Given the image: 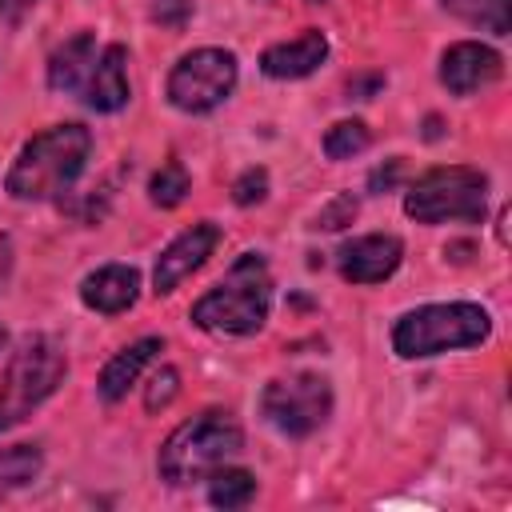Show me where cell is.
Returning a JSON list of instances; mask_svg holds the SVG:
<instances>
[{"instance_id": "obj_1", "label": "cell", "mask_w": 512, "mask_h": 512, "mask_svg": "<svg viewBox=\"0 0 512 512\" xmlns=\"http://www.w3.org/2000/svg\"><path fill=\"white\" fill-rule=\"evenodd\" d=\"M88 152H92V136L84 124H56L20 148L4 188L16 200H48L76 184V176L88 164Z\"/></svg>"}, {"instance_id": "obj_25", "label": "cell", "mask_w": 512, "mask_h": 512, "mask_svg": "<svg viewBox=\"0 0 512 512\" xmlns=\"http://www.w3.org/2000/svg\"><path fill=\"white\" fill-rule=\"evenodd\" d=\"M188 16H192V0H156L152 4V20H160L168 28H180Z\"/></svg>"}, {"instance_id": "obj_19", "label": "cell", "mask_w": 512, "mask_h": 512, "mask_svg": "<svg viewBox=\"0 0 512 512\" xmlns=\"http://www.w3.org/2000/svg\"><path fill=\"white\" fill-rule=\"evenodd\" d=\"M208 500L216 508H244L256 496V480L244 468H212L208 472Z\"/></svg>"}, {"instance_id": "obj_29", "label": "cell", "mask_w": 512, "mask_h": 512, "mask_svg": "<svg viewBox=\"0 0 512 512\" xmlns=\"http://www.w3.org/2000/svg\"><path fill=\"white\" fill-rule=\"evenodd\" d=\"M380 84H384L380 76H372V80H352V84H348V92H352L356 100H368V92H372V88H380Z\"/></svg>"}, {"instance_id": "obj_2", "label": "cell", "mask_w": 512, "mask_h": 512, "mask_svg": "<svg viewBox=\"0 0 512 512\" xmlns=\"http://www.w3.org/2000/svg\"><path fill=\"white\" fill-rule=\"evenodd\" d=\"M272 304V276L260 252H244L228 276L192 304V324L220 336H252L264 328Z\"/></svg>"}, {"instance_id": "obj_12", "label": "cell", "mask_w": 512, "mask_h": 512, "mask_svg": "<svg viewBox=\"0 0 512 512\" xmlns=\"http://www.w3.org/2000/svg\"><path fill=\"white\" fill-rule=\"evenodd\" d=\"M324 56H328V40H324V32L304 28L300 36L264 48V56H260V72L272 76V80H300V76L316 72V68L324 64Z\"/></svg>"}, {"instance_id": "obj_7", "label": "cell", "mask_w": 512, "mask_h": 512, "mask_svg": "<svg viewBox=\"0 0 512 512\" xmlns=\"http://www.w3.org/2000/svg\"><path fill=\"white\" fill-rule=\"evenodd\" d=\"M236 76H240V68L228 48H196V52L180 56L176 68L168 72V100H172V108L192 112V116L212 112L232 96Z\"/></svg>"}, {"instance_id": "obj_4", "label": "cell", "mask_w": 512, "mask_h": 512, "mask_svg": "<svg viewBox=\"0 0 512 512\" xmlns=\"http://www.w3.org/2000/svg\"><path fill=\"white\" fill-rule=\"evenodd\" d=\"M240 448H244V432L228 412H200L164 440L156 468L168 484H192L204 480Z\"/></svg>"}, {"instance_id": "obj_18", "label": "cell", "mask_w": 512, "mask_h": 512, "mask_svg": "<svg viewBox=\"0 0 512 512\" xmlns=\"http://www.w3.org/2000/svg\"><path fill=\"white\" fill-rule=\"evenodd\" d=\"M440 4L452 16H460V20L476 24V28H488L496 36H504L508 24H512V0H440Z\"/></svg>"}, {"instance_id": "obj_9", "label": "cell", "mask_w": 512, "mask_h": 512, "mask_svg": "<svg viewBox=\"0 0 512 512\" xmlns=\"http://www.w3.org/2000/svg\"><path fill=\"white\" fill-rule=\"evenodd\" d=\"M500 72H504V56L476 40H460L440 56V84L456 96H472V92L496 84Z\"/></svg>"}, {"instance_id": "obj_14", "label": "cell", "mask_w": 512, "mask_h": 512, "mask_svg": "<svg viewBox=\"0 0 512 512\" xmlns=\"http://www.w3.org/2000/svg\"><path fill=\"white\" fill-rule=\"evenodd\" d=\"M124 60H128L124 44H108V48L96 56V64H92V72H88V80H84V88H80L88 108H96V112H116V108L128 104V72H124Z\"/></svg>"}, {"instance_id": "obj_22", "label": "cell", "mask_w": 512, "mask_h": 512, "mask_svg": "<svg viewBox=\"0 0 512 512\" xmlns=\"http://www.w3.org/2000/svg\"><path fill=\"white\" fill-rule=\"evenodd\" d=\"M268 196V172L264 168H248L236 184H232V200L240 204V208H248V204H260Z\"/></svg>"}, {"instance_id": "obj_27", "label": "cell", "mask_w": 512, "mask_h": 512, "mask_svg": "<svg viewBox=\"0 0 512 512\" xmlns=\"http://www.w3.org/2000/svg\"><path fill=\"white\" fill-rule=\"evenodd\" d=\"M12 260H16L12 240L0 232V292H4V288H8V280H12Z\"/></svg>"}, {"instance_id": "obj_6", "label": "cell", "mask_w": 512, "mask_h": 512, "mask_svg": "<svg viewBox=\"0 0 512 512\" xmlns=\"http://www.w3.org/2000/svg\"><path fill=\"white\" fill-rule=\"evenodd\" d=\"M484 208H488V176L464 164L424 172L404 196V212L416 224H448V220L480 224Z\"/></svg>"}, {"instance_id": "obj_10", "label": "cell", "mask_w": 512, "mask_h": 512, "mask_svg": "<svg viewBox=\"0 0 512 512\" xmlns=\"http://www.w3.org/2000/svg\"><path fill=\"white\" fill-rule=\"evenodd\" d=\"M216 240H220V228H216L212 220H200V224H192L188 232H180V236L160 252L156 272H152V288H156L160 296L172 292L184 276H192V272L212 256Z\"/></svg>"}, {"instance_id": "obj_17", "label": "cell", "mask_w": 512, "mask_h": 512, "mask_svg": "<svg viewBox=\"0 0 512 512\" xmlns=\"http://www.w3.org/2000/svg\"><path fill=\"white\" fill-rule=\"evenodd\" d=\"M44 468V456L36 444H12V448H0V500L12 496L16 488L32 484Z\"/></svg>"}, {"instance_id": "obj_11", "label": "cell", "mask_w": 512, "mask_h": 512, "mask_svg": "<svg viewBox=\"0 0 512 512\" xmlns=\"http://www.w3.org/2000/svg\"><path fill=\"white\" fill-rule=\"evenodd\" d=\"M404 244L388 232H372V236H356L336 252L340 276L352 284H380L400 268Z\"/></svg>"}, {"instance_id": "obj_21", "label": "cell", "mask_w": 512, "mask_h": 512, "mask_svg": "<svg viewBox=\"0 0 512 512\" xmlns=\"http://www.w3.org/2000/svg\"><path fill=\"white\" fill-rule=\"evenodd\" d=\"M184 192H188V172H184L180 160L160 164V172L148 180V196H152V204H160V208H176V204L184 200Z\"/></svg>"}, {"instance_id": "obj_15", "label": "cell", "mask_w": 512, "mask_h": 512, "mask_svg": "<svg viewBox=\"0 0 512 512\" xmlns=\"http://www.w3.org/2000/svg\"><path fill=\"white\" fill-rule=\"evenodd\" d=\"M160 348H164V340L144 336V340L128 344L124 352H116V356L104 364V372H100V400H108V404L124 400V396H128V388L140 380V372L152 364V356H156Z\"/></svg>"}, {"instance_id": "obj_13", "label": "cell", "mask_w": 512, "mask_h": 512, "mask_svg": "<svg viewBox=\"0 0 512 512\" xmlns=\"http://www.w3.org/2000/svg\"><path fill=\"white\" fill-rule=\"evenodd\" d=\"M136 296H140V272L132 264H104L92 276H84V284H80V300L104 316L132 308Z\"/></svg>"}, {"instance_id": "obj_20", "label": "cell", "mask_w": 512, "mask_h": 512, "mask_svg": "<svg viewBox=\"0 0 512 512\" xmlns=\"http://www.w3.org/2000/svg\"><path fill=\"white\" fill-rule=\"evenodd\" d=\"M372 144V132L364 120H340L324 132V156L328 160H352Z\"/></svg>"}, {"instance_id": "obj_30", "label": "cell", "mask_w": 512, "mask_h": 512, "mask_svg": "<svg viewBox=\"0 0 512 512\" xmlns=\"http://www.w3.org/2000/svg\"><path fill=\"white\" fill-rule=\"evenodd\" d=\"M0 344H4V328H0Z\"/></svg>"}, {"instance_id": "obj_26", "label": "cell", "mask_w": 512, "mask_h": 512, "mask_svg": "<svg viewBox=\"0 0 512 512\" xmlns=\"http://www.w3.org/2000/svg\"><path fill=\"white\" fill-rule=\"evenodd\" d=\"M400 176H404V160H388V168H376L368 184H372V192H384V188H392Z\"/></svg>"}, {"instance_id": "obj_3", "label": "cell", "mask_w": 512, "mask_h": 512, "mask_svg": "<svg viewBox=\"0 0 512 512\" xmlns=\"http://www.w3.org/2000/svg\"><path fill=\"white\" fill-rule=\"evenodd\" d=\"M492 332V320L480 304H424L412 308L396 320L392 328V348L404 360H420V356H436V352H452V348H472L484 344Z\"/></svg>"}, {"instance_id": "obj_24", "label": "cell", "mask_w": 512, "mask_h": 512, "mask_svg": "<svg viewBox=\"0 0 512 512\" xmlns=\"http://www.w3.org/2000/svg\"><path fill=\"white\" fill-rule=\"evenodd\" d=\"M352 216H356V200H352V196H336V200L320 212L316 228H344V224H352Z\"/></svg>"}, {"instance_id": "obj_28", "label": "cell", "mask_w": 512, "mask_h": 512, "mask_svg": "<svg viewBox=\"0 0 512 512\" xmlns=\"http://www.w3.org/2000/svg\"><path fill=\"white\" fill-rule=\"evenodd\" d=\"M32 4H36V0H0V16H4V20H20Z\"/></svg>"}, {"instance_id": "obj_16", "label": "cell", "mask_w": 512, "mask_h": 512, "mask_svg": "<svg viewBox=\"0 0 512 512\" xmlns=\"http://www.w3.org/2000/svg\"><path fill=\"white\" fill-rule=\"evenodd\" d=\"M96 64V36L92 32H76L72 40H64L52 60H48V88L56 92H80L88 72Z\"/></svg>"}, {"instance_id": "obj_23", "label": "cell", "mask_w": 512, "mask_h": 512, "mask_svg": "<svg viewBox=\"0 0 512 512\" xmlns=\"http://www.w3.org/2000/svg\"><path fill=\"white\" fill-rule=\"evenodd\" d=\"M176 368H160L156 372V380H152V388H148V396H144V408L148 412H156V408H164L172 396H176Z\"/></svg>"}, {"instance_id": "obj_8", "label": "cell", "mask_w": 512, "mask_h": 512, "mask_svg": "<svg viewBox=\"0 0 512 512\" xmlns=\"http://www.w3.org/2000/svg\"><path fill=\"white\" fill-rule=\"evenodd\" d=\"M260 412L276 432L300 440V436H312L332 416V388L316 372H296V376L272 380L260 392Z\"/></svg>"}, {"instance_id": "obj_5", "label": "cell", "mask_w": 512, "mask_h": 512, "mask_svg": "<svg viewBox=\"0 0 512 512\" xmlns=\"http://www.w3.org/2000/svg\"><path fill=\"white\" fill-rule=\"evenodd\" d=\"M68 360L52 336H24L0 380V432L32 416L64 380Z\"/></svg>"}]
</instances>
